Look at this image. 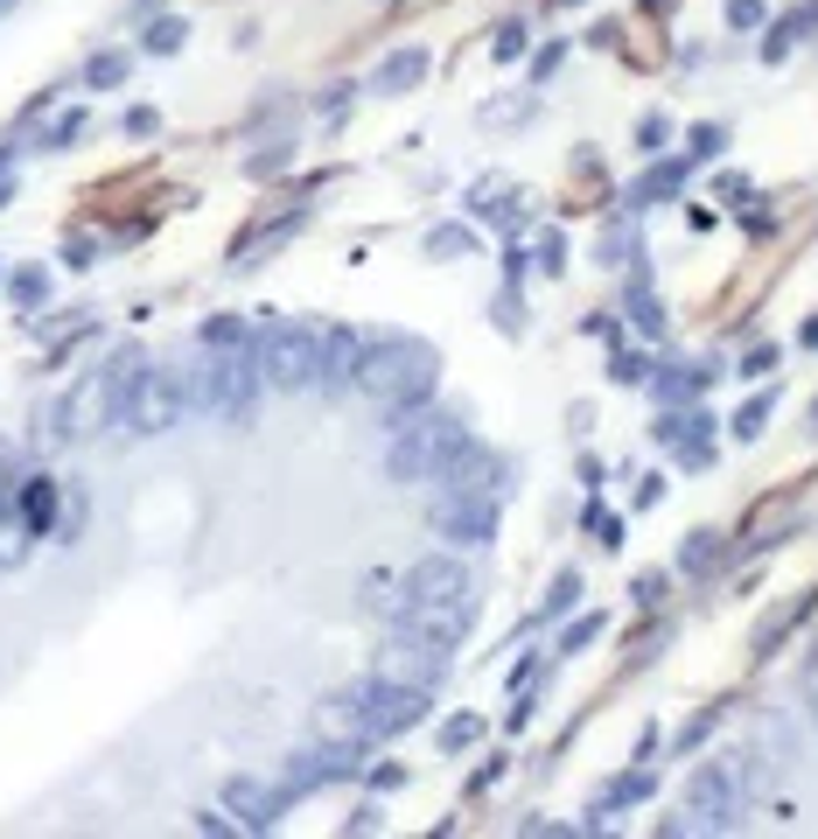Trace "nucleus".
Returning a JSON list of instances; mask_svg holds the SVG:
<instances>
[{"mask_svg": "<svg viewBox=\"0 0 818 839\" xmlns=\"http://www.w3.org/2000/svg\"><path fill=\"white\" fill-rule=\"evenodd\" d=\"M434 378H441V357H434L420 336H378V343H364L357 392H371L378 406H392V413L427 406Z\"/></svg>", "mask_w": 818, "mask_h": 839, "instance_id": "1", "label": "nucleus"}, {"mask_svg": "<svg viewBox=\"0 0 818 839\" xmlns=\"http://www.w3.org/2000/svg\"><path fill=\"white\" fill-rule=\"evenodd\" d=\"M337 720L357 742H392V734H406L413 720H427V685H406V679H357L343 685L337 700Z\"/></svg>", "mask_w": 818, "mask_h": 839, "instance_id": "2", "label": "nucleus"}, {"mask_svg": "<svg viewBox=\"0 0 818 839\" xmlns=\"http://www.w3.org/2000/svg\"><path fill=\"white\" fill-rule=\"evenodd\" d=\"M469 441L462 434V420L455 413H420V406H406V413H392V476L399 483H434V469H441L455 448Z\"/></svg>", "mask_w": 818, "mask_h": 839, "instance_id": "3", "label": "nucleus"}, {"mask_svg": "<svg viewBox=\"0 0 818 839\" xmlns=\"http://www.w3.org/2000/svg\"><path fill=\"white\" fill-rule=\"evenodd\" d=\"M190 413V392H182V364H147L141 385L112 406V427L120 434H169L175 420Z\"/></svg>", "mask_w": 818, "mask_h": 839, "instance_id": "4", "label": "nucleus"}, {"mask_svg": "<svg viewBox=\"0 0 818 839\" xmlns=\"http://www.w3.org/2000/svg\"><path fill=\"white\" fill-rule=\"evenodd\" d=\"M742 798H748V755H728V763H713V769H699V777H693V791H686V818H672L664 832H693V826L721 832V826H734Z\"/></svg>", "mask_w": 818, "mask_h": 839, "instance_id": "5", "label": "nucleus"}, {"mask_svg": "<svg viewBox=\"0 0 818 839\" xmlns=\"http://www.w3.org/2000/svg\"><path fill=\"white\" fill-rule=\"evenodd\" d=\"M315 357H322V336L315 329H273L259 343V372H266V385H280V392H308Z\"/></svg>", "mask_w": 818, "mask_h": 839, "instance_id": "6", "label": "nucleus"}, {"mask_svg": "<svg viewBox=\"0 0 818 839\" xmlns=\"http://www.w3.org/2000/svg\"><path fill=\"white\" fill-rule=\"evenodd\" d=\"M399 587H406V595H399V616H406V609H462V601L476 595V587H469V567H462V560H448V552L420 560V567H413V574L399 581Z\"/></svg>", "mask_w": 818, "mask_h": 839, "instance_id": "7", "label": "nucleus"}, {"mask_svg": "<svg viewBox=\"0 0 818 839\" xmlns=\"http://www.w3.org/2000/svg\"><path fill=\"white\" fill-rule=\"evenodd\" d=\"M504 462L497 455H483L476 441H462L455 455H448L441 469H434V497H490V490H504Z\"/></svg>", "mask_w": 818, "mask_h": 839, "instance_id": "8", "label": "nucleus"}, {"mask_svg": "<svg viewBox=\"0 0 818 839\" xmlns=\"http://www.w3.org/2000/svg\"><path fill=\"white\" fill-rule=\"evenodd\" d=\"M343 777H357V749H350V742H329V749H302V755H294V769H288V783H280V791H288V798H308V791H329V783H343Z\"/></svg>", "mask_w": 818, "mask_h": 839, "instance_id": "9", "label": "nucleus"}, {"mask_svg": "<svg viewBox=\"0 0 818 839\" xmlns=\"http://www.w3.org/2000/svg\"><path fill=\"white\" fill-rule=\"evenodd\" d=\"M434 532L455 546H483L497 532V503L490 497H434Z\"/></svg>", "mask_w": 818, "mask_h": 839, "instance_id": "10", "label": "nucleus"}, {"mask_svg": "<svg viewBox=\"0 0 818 839\" xmlns=\"http://www.w3.org/2000/svg\"><path fill=\"white\" fill-rule=\"evenodd\" d=\"M224 804H231V818H239L245 832H273L280 812H288V791H280V783H259V777H231Z\"/></svg>", "mask_w": 818, "mask_h": 839, "instance_id": "11", "label": "nucleus"}, {"mask_svg": "<svg viewBox=\"0 0 818 839\" xmlns=\"http://www.w3.org/2000/svg\"><path fill=\"white\" fill-rule=\"evenodd\" d=\"M357 364H364V336H350V329H322L315 385H322V392H343V385H357Z\"/></svg>", "mask_w": 818, "mask_h": 839, "instance_id": "12", "label": "nucleus"}, {"mask_svg": "<svg viewBox=\"0 0 818 839\" xmlns=\"http://www.w3.org/2000/svg\"><path fill=\"white\" fill-rule=\"evenodd\" d=\"M427 71H434V57H427L420 42H413V49H392V57L371 71V92H378V98H399V92H413V84H427Z\"/></svg>", "mask_w": 818, "mask_h": 839, "instance_id": "13", "label": "nucleus"}, {"mask_svg": "<svg viewBox=\"0 0 818 839\" xmlns=\"http://www.w3.org/2000/svg\"><path fill=\"white\" fill-rule=\"evenodd\" d=\"M14 511H22V525L36 532V539H49V532H57V483H49V476H22Z\"/></svg>", "mask_w": 818, "mask_h": 839, "instance_id": "14", "label": "nucleus"}, {"mask_svg": "<svg viewBox=\"0 0 818 839\" xmlns=\"http://www.w3.org/2000/svg\"><path fill=\"white\" fill-rule=\"evenodd\" d=\"M686 190V161H658L637 175V190H630V210H650V204H672V196Z\"/></svg>", "mask_w": 818, "mask_h": 839, "instance_id": "15", "label": "nucleus"}, {"mask_svg": "<svg viewBox=\"0 0 818 839\" xmlns=\"http://www.w3.org/2000/svg\"><path fill=\"white\" fill-rule=\"evenodd\" d=\"M302 224H308V210H288V217H273V224H259L253 239L239 245V259H231V266H259L266 252H280V245H288V239H294V231H302Z\"/></svg>", "mask_w": 818, "mask_h": 839, "instance_id": "16", "label": "nucleus"}, {"mask_svg": "<svg viewBox=\"0 0 818 839\" xmlns=\"http://www.w3.org/2000/svg\"><path fill=\"white\" fill-rule=\"evenodd\" d=\"M811 609H818V587H811V595H797V601H783V609L770 616V623L756 630V658H770V650H777V644H783V636H791L797 623H805Z\"/></svg>", "mask_w": 818, "mask_h": 839, "instance_id": "17", "label": "nucleus"}, {"mask_svg": "<svg viewBox=\"0 0 818 839\" xmlns=\"http://www.w3.org/2000/svg\"><path fill=\"white\" fill-rule=\"evenodd\" d=\"M721 560H728V539H721V532H693V539L679 546V574H713Z\"/></svg>", "mask_w": 818, "mask_h": 839, "instance_id": "18", "label": "nucleus"}, {"mask_svg": "<svg viewBox=\"0 0 818 839\" xmlns=\"http://www.w3.org/2000/svg\"><path fill=\"white\" fill-rule=\"evenodd\" d=\"M141 372H147V357H141V350H120V357L106 364V406H120V399L133 392V385H141Z\"/></svg>", "mask_w": 818, "mask_h": 839, "instance_id": "19", "label": "nucleus"}, {"mask_svg": "<svg viewBox=\"0 0 818 839\" xmlns=\"http://www.w3.org/2000/svg\"><path fill=\"white\" fill-rule=\"evenodd\" d=\"M707 378H713V364H707V372H693V364H664V372H658V399H664V406H679V399H693Z\"/></svg>", "mask_w": 818, "mask_h": 839, "instance_id": "20", "label": "nucleus"}, {"mask_svg": "<svg viewBox=\"0 0 818 839\" xmlns=\"http://www.w3.org/2000/svg\"><path fill=\"white\" fill-rule=\"evenodd\" d=\"M126 71H133L126 49H98V57L85 63V84H91V92H112V84H126Z\"/></svg>", "mask_w": 818, "mask_h": 839, "instance_id": "21", "label": "nucleus"}, {"mask_svg": "<svg viewBox=\"0 0 818 839\" xmlns=\"http://www.w3.org/2000/svg\"><path fill=\"white\" fill-rule=\"evenodd\" d=\"M204 350H253L245 315H210V323H204Z\"/></svg>", "mask_w": 818, "mask_h": 839, "instance_id": "22", "label": "nucleus"}, {"mask_svg": "<svg viewBox=\"0 0 818 839\" xmlns=\"http://www.w3.org/2000/svg\"><path fill=\"white\" fill-rule=\"evenodd\" d=\"M644 798H650V763L609 783V791H602V812H623V804H644Z\"/></svg>", "mask_w": 818, "mask_h": 839, "instance_id": "23", "label": "nucleus"}, {"mask_svg": "<svg viewBox=\"0 0 818 839\" xmlns=\"http://www.w3.org/2000/svg\"><path fill=\"white\" fill-rule=\"evenodd\" d=\"M469 245H476L469 224H441V231H427V259H462Z\"/></svg>", "mask_w": 818, "mask_h": 839, "instance_id": "24", "label": "nucleus"}, {"mask_svg": "<svg viewBox=\"0 0 818 839\" xmlns=\"http://www.w3.org/2000/svg\"><path fill=\"white\" fill-rule=\"evenodd\" d=\"M476 734H483V714H455V720H441V749H448V755L476 749Z\"/></svg>", "mask_w": 818, "mask_h": 839, "instance_id": "25", "label": "nucleus"}, {"mask_svg": "<svg viewBox=\"0 0 818 839\" xmlns=\"http://www.w3.org/2000/svg\"><path fill=\"white\" fill-rule=\"evenodd\" d=\"M595 636H602V609H595V616H574V623L560 630V658H574V650H588Z\"/></svg>", "mask_w": 818, "mask_h": 839, "instance_id": "26", "label": "nucleus"}, {"mask_svg": "<svg viewBox=\"0 0 818 839\" xmlns=\"http://www.w3.org/2000/svg\"><path fill=\"white\" fill-rule=\"evenodd\" d=\"M8 294L22 301V308H42V301H49V273H36V266H28V273H8Z\"/></svg>", "mask_w": 818, "mask_h": 839, "instance_id": "27", "label": "nucleus"}, {"mask_svg": "<svg viewBox=\"0 0 818 839\" xmlns=\"http://www.w3.org/2000/svg\"><path fill=\"white\" fill-rule=\"evenodd\" d=\"M182 36H190V28H182L175 14H161V22L147 28V49H155V57H175V49H182Z\"/></svg>", "mask_w": 818, "mask_h": 839, "instance_id": "28", "label": "nucleus"}, {"mask_svg": "<svg viewBox=\"0 0 818 839\" xmlns=\"http://www.w3.org/2000/svg\"><path fill=\"white\" fill-rule=\"evenodd\" d=\"M664 141H672V120H664V112H644V120H637V147H644V155H664Z\"/></svg>", "mask_w": 818, "mask_h": 839, "instance_id": "29", "label": "nucleus"}, {"mask_svg": "<svg viewBox=\"0 0 818 839\" xmlns=\"http://www.w3.org/2000/svg\"><path fill=\"white\" fill-rule=\"evenodd\" d=\"M762 427H770V392H762V399H748V406L734 413V434H742V441H756Z\"/></svg>", "mask_w": 818, "mask_h": 839, "instance_id": "30", "label": "nucleus"}, {"mask_svg": "<svg viewBox=\"0 0 818 839\" xmlns=\"http://www.w3.org/2000/svg\"><path fill=\"white\" fill-rule=\"evenodd\" d=\"M288 161H294V147H288V141H273L266 155H245V175H280Z\"/></svg>", "mask_w": 818, "mask_h": 839, "instance_id": "31", "label": "nucleus"}, {"mask_svg": "<svg viewBox=\"0 0 818 839\" xmlns=\"http://www.w3.org/2000/svg\"><path fill=\"white\" fill-rule=\"evenodd\" d=\"M630 315H637L644 336H658V294H644V280H630Z\"/></svg>", "mask_w": 818, "mask_h": 839, "instance_id": "32", "label": "nucleus"}, {"mask_svg": "<svg viewBox=\"0 0 818 839\" xmlns=\"http://www.w3.org/2000/svg\"><path fill=\"white\" fill-rule=\"evenodd\" d=\"M574 601H581V574H574V567H566V574L553 581V595H546V616H566V609H574Z\"/></svg>", "mask_w": 818, "mask_h": 839, "instance_id": "33", "label": "nucleus"}, {"mask_svg": "<svg viewBox=\"0 0 818 839\" xmlns=\"http://www.w3.org/2000/svg\"><path fill=\"white\" fill-rule=\"evenodd\" d=\"M630 601H637V609H658V601H664V574H637V581H630Z\"/></svg>", "mask_w": 818, "mask_h": 839, "instance_id": "34", "label": "nucleus"}, {"mask_svg": "<svg viewBox=\"0 0 818 839\" xmlns=\"http://www.w3.org/2000/svg\"><path fill=\"white\" fill-rule=\"evenodd\" d=\"M85 126H91V112H63V120L49 126V147H71V141H77Z\"/></svg>", "mask_w": 818, "mask_h": 839, "instance_id": "35", "label": "nucleus"}, {"mask_svg": "<svg viewBox=\"0 0 818 839\" xmlns=\"http://www.w3.org/2000/svg\"><path fill=\"white\" fill-rule=\"evenodd\" d=\"M728 28H762V0H728Z\"/></svg>", "mask_w": 818, "mask_h": 839, "instance_id": "36", "label": "nucleus"}, {"mask_svg": "<svg viewBox=\"0 0 818 839\" xmlns=\"http://www.w3.org/2000/svg\"><path fill=\"white\" fill-rule=\"evenodd\" d=\"M497 57H525V22H504V28H497Z\"/></svg>", "mask_w": 818, "mask_h": 839, "instance_id": "37", "label": "nucleus"}, {"mask_svg": "<svg viewBox=\"0 0 818 839\" xmlns=\"http://www.w3.org/2000/svg\"><path fill=\"white\" fill-rule=\"evenodd\" d=\"M126 133H133V141H147V133H161V112H155V106H133V112H126Z\"/></svg>", "mask_w": 818, "mask_h": 839, "instance_id": "38", "label": "nucleus"}, {"mask_svg": "<svg viewBox=\"0 0 818 839\" xmlns=\"http://www.w3.org/2000/svg\"><path fill=\"white\" fill-rule=\"evenodd\" d=\"M588 532H595V539H602V546H623V525H615L609 511H595V503H588Z\"/></svg>", "mask_w": 818, "mask_h": 839, "instance_id": "39", "label": "nucleus"}, {"mask_svg": "<svg viewBox=\"0 0 818 839\" xmlns=\"http://www.w3.org/2000/svg\"><path fill=\"white\" fill-rule=\"evenodd\" d=\"M762 372H777V343H762V350L742 357V378H762Z\"/></svg>", "mask_w": 818, "mask_h": 839, "instance_id": "40", "label": "nucleus"}, {"mask_svg": "<svg viewBox=\"0 0 818 839\" xmlns=\"http://www.w3.org/2000/svg\"><path fill=\"white\" fill-rule=\"evenodd\" d=\"M98 259V239H71L63 245V266H91Z\"/></svg>", "mask_w": 818, "mask_h": 839, "instance_id": "41", "label": "nucleus"}, {"mask_svg": "<svg viewBox=\"0 0 818 839\" xmlns=\"http://www.w3.org/2000/svg\"><path fill=\"white\" fill-rule=\"evenodd\" d=\"M721 141H728L721 126H693V155H721Z\"/></svg>", "mask_w": 818, "mask_h": 839, "instance_id": "42", "label": "nucleus"}, {"mask_svg": "<svg viewBox=\"0 0 818 839\" xmlns=\"http://www.w3.org/2000/svg\"><path fill=\"white\" fill-rule=\"evenodd\" d=\"M343 832H378V804H357V812L343 818Z\"/></svg>", "mask_w": 818, "mask_h": 839, "instance_id": "43", "label": "nucleus"}, {"mask_svg": "<svg viewBox=\"0 0 818 839\" xmlns=\"http://www.w3.org/2000/svg\"><path fill=\"white\" fill-rule=\"evenodd\" d=\"M539 252H546V259H539L546 273H560V266H566V245H560V231H546V245H539Z\"/></svg>", "mask_w": 818, "mask_h": 839, "instance_id": "44", "label": "nucleus"}, {"mask_svg": "<svg viewBox=\"0 0 818 839\" xmlns=\"http://www.w3.org/2000/svg\"><path fill=\"white\" fill-rule=\"evenodd\" d=\"M707 728H713V707H707V714H699V720H693V728H686V734H679V749H699V742H707Z\"/></svg>", "mask_w": 818, "mask_h": 839, "instance_id": "45", "label": "nucleus"}, {"mask_svg": "<svg viewBox=\"0 0 818 839\" xmlns=\"http://www.w3.org/2000/svg\"><path fill=\"white\" fill-rule=\"evenodd\" d=\"M560 57H566L560 42H553V49H539V63H532V77H553V71H560Z\"/></svg>", "mask_w": 818, "mask_h": 839, "instance_id": "46", "label": "nucleus"}, {"mask_svg": "<svg viewBox=\"0 0 818 839\" xmlns=\"http://www.w3.org/2000/svg\"><path fill=\"white\" fill-rule=\"evenodd\" d=\"M231 826H239V818H217V812H196V832H210V839H217V832H231Z\"/></svg>", "mask_w": 818, "mask_h": 839, "instance_id": "47", "label": "nucleus"}, {"mask_svg": "<svg viewBox=\"0 0 818 839\" xmlns=\"http://www.w3.org/2000/svg\"><path fill=\"white\" fill-rule=\"evenodd\" d=\"M497 323H504V329H517V294H511V288L497 294Z\"/></svg>", "mask_w": 818, "mask_h": 839, "instance_id": "48", "label": "nucleus"}, {"mask_svg": "<svg viewBox=\"0 0 818 839\" xmlns=\"http://www.w3.org/2000/svg\"><path fill=\"white\" fill-rule=\"evenodd\" d=\"M805 343H811V350H818V315H811V323H805Z\"/></svg>", "mask_w": 818, "mask_h": 839, "instance_id": "49", "label": "nucleus"}, {"mask_svg": "<svg viewBox=\"0 0 818 839\" xmlns=\"http://www.w3.org/2000/svg\"><path fill=\"white\" fill-rule=\"evenodd\" d=\"M546 8H581V0H546Z\"/></svg>", "mask_w": 818, "mask_h": 839, "instance_id": "50", "label": "nucleus"}, {"mask_svg": "<svg viewBox=\"0 0 818 839\" xmlns=\"http://www.w3.org/2000/svg\"><path fill=\"white\" fill-rule=\"evenodd\" d=\"M8 8H14V0H0V14H8Z\"/></svg>", "mask_w": 818, "mask_h": 839, "instance_id": "51", "label": "nucleus"}, {"mask_svg": "<svg viewBox=\"0 0 818 839\" xmlns=\"http://www.w3.org/2000/svg\"><path fill=\"white\" fill-rule=\"evenodd\" d=\"M0 280H8V266H0Z\"/></svg>", "mask_w": 818, "mask_h": 839, "instance_id": "52", "label": "nucleus"}]
</instances>
